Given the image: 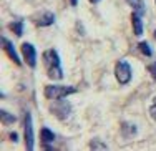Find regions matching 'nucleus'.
I'll return each mask as SVG.
<instances>
[{"label": "nucleus", "instance_id": "1", "mask_svg": "<svg viewBox=\"0 0 156 151\" xmlns=\"http://www.w3.org/2000/svg\"><path fill=\"white\" fill-rule=\"evenodd\" d=\"M43 60V67H45L47 76L50 80H62L63 78V68H62V61H60V55L55 48H48L43 51L42 55Z\"/></svg>", "mask_w": 156, "mask_h": 151}, {"label": "nucleus", "instance_id": "2", "mask_svg": "<svg viewBox=\"0 0 156 151\" xmlns=\"http://www.w3.org/2000/svg\"><path fill=\"white\" fill-rule=\"evenodd\" d=\"M76 88L75 86H66V85H47L45 86V98L47 100H60V98H65L68 95L75 93Z\"/></svg>", "mask_w": 156, "mask_h": 151}, {"label": "nucleus", "instance_id": "3", "mask_svg": "<svg viewBox=\"0 0 156 151\" xmlns=\"http://www.w3.org/2000/svg\"><path fill=\"white\" fill-rule=\"evenodd\" d=\"M115 76H116L118 83L120 85H128L131 82V76H133V72H131V67L126 60H120L115 67Z\"/></svg>", "mask_w": 156, "mask_h": 151}, {"label": "nucleus", "instance_id": "4", "mask_svg": "<svg viewBox=\"0 0 156 151\" xmlns=\"http://www.w3.org/2000/svg\"><path fill=\"white\" fill-rule=\"evenodd\" d=\"M50 111L62 121L68 120L70 115H72V105L68 101H65L63 98H60V100H55V105L50 106Z\"/></svg>", "mask_w": 156, "mask_h": 151}, {"label": "nucleus", "instance_id": "5", "mask_svg": "<svg viewBox=\"0 0 156 151\" xmlns=\"http://www.w3.org/2000/svg\"><path fill=\"white\" fill-rule=\"evenodd\" d=\"M20 50H22V57H23L25 63L30 68H35L37 67V50H35V47H33L32 43L25 42V43H22Z\"/></svg>", "mask_w": 156, "mask_h": 151}, {"label": "nucleus", "instance_id": "6", "mask_svg": "<svg viewBox=\"0 0 156 151\" xmlns=\"http://www.w3.org/2000/svg\"><path fill=\"white\" fill-rule=\"evenodd\" d=\"M35 138H33V125H32V113L28 111L25 115V146L27 149H33L35 148Z\"/></svg>", "mask_w": 156, "mask_h": 151}, {"label": "nucleus", "instance_id": "7", "mask_svg": "<svg viewBox=\"0 0 156 151\" xmlns=\"http://www.w3.org/2000/svg\"><path fill=\"white\" fill-rule=\"evenodd\" d=\"M40 141H42V146L45 149H51V143L55 141V133L50 128L43 126L42 130H40Z\"/></svg>", "mask_w": 156, "mask_h": 151}, {"label": "nucleus", "instance_id": "8", "mask_svg": "<svg viewBox=\"0 0 156 151\" xmlns=\"http://www.w3.org/2000/svg\"><path fill=\"white\" fill-rule=\"evenodd\" d=\"M2 45H3V50L7 51V55L10 57V60L15 61L17 65H20L22 61L18 60V55H17V51H15V47H13V43L10 42L9 38H5V37H3V38H2Z\"/></svg>", "mask_w": 156, "mask_h": 151}, {"label": "nucleus", "instance_id": "9", "mask_svg": "<svg viewBox=\"0 0 156 151\" xmlns=\"http://www.w3.org/2000/svg\"><path fill=\"white\" fill-rule=\"evenodd\" d=\"M53 22H55V15L51 12H43L42 15L35 17V23L38 27H50Z\"/></svg>", "mask_w": 156, "mask_h": 151}, {"label": "nucleus", "instance_id": "10", "mask_svg": "<svg viewBox=\"0 0 156 151\" xmlns=\"http://www.w3.org/2000/svg\"><path fill=\"white\" fill-rule=\"evenodd\" d=\"M141 13L135 12L131 15V22H133V30H135V35L136 37H141L143 35V22H141Z\"/></svg>", "mask_w": 156, "mask_h": 151}, {"label": "nucleus", "instance_id": "11", "mask_svg": "<svg viewBox=\"0 0 156 151\" xmlns=\"http://www.w3.org/2000/svg\"><path fill=\"white\" fill-rule=\"evenodd\" d=\"M10 30H12L17 37H22L23 35V20H17V22H13V23H10Z\"/></svg>", "mask_w": 156, "mask_h": 151}, {"label": "nucleus", "instance_id": "12", "mask_svg": "<svg viewBox=\"0 0 156 151\" xmlns=\"http://www.w3.org/2000/svg\"><path fill=\"white\" fill-rule=\"evenodd\" d=\"M121 130H123V133L126 138H129V136L136 135V125H129V123H123V126H121Z\"/></svg>", "mask_w": 156, "mask_h": 151}, {"label": "nucleus", "instance_id": "13", "mask_svg": "<svg viewBox=\"0 0 156 151\" xmlns=\"http://www.w3.org/2000/svg\"><path fill=\"white\" fill-rule=\"evenodd\" d=\"M126 2H128L129 5L135 9V12H138V13H143V12H144V3H143V0H126Z\"/></svg>", "mask_w": 156, "mask_h": 151}, {"label": "nucleus", "instance_id": "14", "mask_svg": "<svg viewBox=\"0 0 156 151\" xmlns=\"http://www.w3.org/2000/svg\"><path fill=\"white\" fill-rule=\"evenodd\" d=\"M138 48L141 50V53H143L144 57H151V55H153V51H151L150 45H148V42H140V43H138Z\"/></svg>", "mask_w": 156, "mask_h": 151}, {"label": "nucleus", "instance_id": "15", "mask_svg": "<svg viewBox=\"0 0 156 151\" xmlns=\"http://www.w3.org/2000/svg\"><path fill=\"white\" fill-rule=\"evenodd\" d=\"M0 115H2V120H3V123H5V125H12V123H15V120H17L15 116L10 115L9 111H5V110H2Z\"/></svg>", "mask_w": 156, "mask_h": 151}, {"label": "nucleus", "instance_id": "16", "mask_svg": "<svg viewBox=\"0 0 156 151\" xmlns=\"http://www.w3.org/2000/svg\"><path fill=\"white\" fill-rule=\"evenodd\" d=\"M90 148L91 149H106L108 146L103 145V143H100V139H93V141L90 143Z\"/></svg>", "mask_w": 156, "mask_h": 151}, {"label": "nucleus", "instance_id": "17", "mask_svg": "<svg viewBox=\"0 0 156 151\" xmlns=\"http://www.w3.org/2000/svg\"><path fill=\"white\" fill-rule=\"evenodd\" d=\"M150 116L156 121V97L153 98V101H151V105H150Z\"/></svg>", "mask_w": 156, "mask_h": 151}, {"label": "nucleus", "instance_id": "18", "mask_svg": "<svg viewBox=\"0 0 156 151\" xmlns=\"http://www.w3.org/2000/svg\"><path fill=\"white\" fill-rule=\"evenodd\" d=\"M148 70H150L151 76H153V80H154V82H156V61H154V63H151L150 67H148Z\"/></svg>", "mask_w": 156, "mask_h": 151}, {"label": "nucleus", "instance_id": "19", "mask_svg": "<svg viewBox=\"0 0 156 151\" xmlns=\"http://www.w3.org/2000/svg\"><path fill=\"white\" fill-rule=\"evenodd\" d=\"M76 3H78V0H70V5L72 7H76Z\"/></svg>", "mask_w": 156, "mask_h": 151}, {"label": "nucleus", "instance_id": "20", "mask_svg": "<svg viewBox=\"0 0 156 151\" xmlns=\"http://www.w3.org/2000/svg\"><path fill=\"white\" fill-rule=\"evenodd\" d=\"M10 138H12V141H17V133H12V135H10Z\"/></svg>", "mask_w": 156, "mask_h": 151}, {"label": "nucleus", "instance_id": "21", "mask_svg": "<svg viewBox=\"0 0 156 151\" xmlns=\"http://www.w3.org/2000/svg\"><path fill=\"white\" fill-rule=\"evenodd\" d=\"M90 2H91V3H100L101 0H90Z\"/></svg>", "mask_w": 156, "mask_h": 151}, {"label": "nucleus", "instance_id": "22", "mask_svg": "<svg viewBox=\"0 0 156 151\" xmlns=\"http://www.w3.org/2000/svg\"><path fill=\"white\" fill-rule=\"evenodd\" d=\"M154 37H156V30H154Z\"/></svg>", "mask_w": 156, "mask_h": 151}]
</instances>
